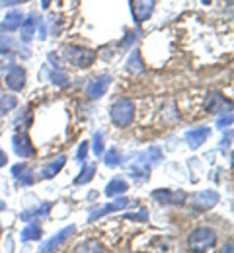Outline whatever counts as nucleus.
I'll list each match as a JSON object with an SVG mask.
<instances>
[{
  "label": "nucleus",
  "mask_w": 234,
  "mask_h": 253,
  "mask_svg": "<svg viewBox=\"0 0 234 253\" xmlns=\"http://www.w3.org/2000/svg\"><path fill=\"white\" fill-rule=\"evenodd\" d=\"M217 244V234L211 228H197L187 236V248L193 253H205Z\"/></svg>",
  "instance_id": "obj_1"
},
{
  "label": "nucleus",
  "mask_w": 234,
  "mask_h": 253,
  "mask_svg": "<svg viewBox=\"0 0 234 253\" xmlns=\"http://www.w3.org/2000/svg\"><path fill=\"white\" fill-rule=\"evenodd\" d=\"M135 105L131 99H117L111 105V121L117 126H129L133 123Z\"/></svg>",
  "instance_id": "obj_2"
},
{
  "label": "nucleus",
  "mask_w": 234,
  "mask_h": 253,
  "mask_svg": "<svg viewBox=\"0 0 234 253\" xmlns=\"http://www.w3.org/2000/svg\"><path fill=\"white\" fill-rule=\"evenodd\" d=\"M74 232H76V226H74V224H70V226H67V228H63L57 236H53L49 242H45V244L41 246V250H39L37 253H51V252H55V250H59V248L67 242Z\"/></svg>",
  "instance_id": "obj_3"
},
{
  "label": "nucleus",
  "mask_w": 234,
  "mask_h": 253,
  "mask_svg": "<svg viewBox=\"0 0 234 253\" xmlns=\"http://www.w3.org/2000/svg\"><path fill=\"white\" fill-rule=\"evenodd\" d=\"M67 57L70 59V63L76 64V66H90L96 59V53L90 51V49H80V47H68L67 49Z\"/></svg>",
  "instance_id": "obj_4"
},
{
  "label": "nucleus",
  "mask_w": 234,
  "mask_h": 253,
  "mask_svg": "<svg viewBox=\"0 0 234 253\" xmlns=\"http://www.w3.org/2000/svg\"><path fill=\"white\" fill-rule=\"evenodd\" d=\"M127 207H129V199L119 197V199H115L113 203H107V205H103V207H100V209H94V211L90 212V218H88V220L94 222V220H98L100 216H105V214H109V212L123 211V209H127Z\"/></svg>",
  "instance_id": "obj_5"
},
{
  "label": "nucleus",
  "mask_w": 234,
  "mask_h": 253,
  "mask_svg": "<svg viewBox=\"0 0 234 253\" xmlns=\"http://www.w3.org/2000/svg\"><path fill=\"white\" fill-rule=\"evenodd\" d=\"M12 148L20 158H34L35 148L26 134H14L12 136Z\"/></svg>",
  "instance_id": "obj_6"
},
{
  "label": "nucleus",
  "mask_w": 234,
  "mask_h": 253,
  "mask_svg": "<svg viewBox=\"0 0 234 253\" xmlns=\"http://www.w3.org/2000/svg\"><path fill=\"white\" fill-rule=\"evenodd\" d=\"M6 86L14 92L22 90L26 86V70L22 66H10V70L6 72Z\"/></svg>",
  "instance_id": "obj_7"
},
{
  "label": "nucleus",
  "mask_w": 234,
  "mask_h": 253,
  "mask_svg": "<svg viewBox=\"0 0 234 253\" xmlns=\"http://www.w3.org/2000/svg\"><path fill=\"white\" fill-rule=\"evenodd\" d=\"M154 8V0H131V10L137 22H144Z\"/></svg>",
  "instance_id": "obj_8"
},
{
  "label": "nucleus",
  "mask_w": 234,
  "mask_h": 253,
  "mask_svg": "<svg viewBox=\"0 0 234 253\" xmlns=\"http://www.w3.org/2000/svg\"><path fill=\"white\" fill-rule=\"evenodd\" d=\"M209 134H211V128H207V126H197V128H193V130H189V132L186 134V140L189 142L191 148H199L203 142H207Z\"/></svg>",
  "instance_id": "obj_9"
},
{
  "label": "nucleus",
  "mask_w": 234,
  "mask_h": 253,
  "mask_svg": "<svg viewBox=\"0 0 234 253\" xmlns=\"http://www.w3.org/2000/svg\"><path fill=\"white\" fill-rule=\"evenodd\" d=\"M152 199L160 201L162 205H180L186 199V193H172L168 189H160L152 193Z\"/></svg>",
  "instance_id": "obj_10"
},
{
  "label": "nucleus",
  "mask_w": 234,
  "mask_h": 253,
  "mask_svg": "<svg viewBox=\"0 0 234 253\" xmlns=\"http://www.w3.org/2000/svg\"><path fill=\"white\" fill-rule=\"evenodd\" d=\"M109 82H111V80H109V76H100V78L92 80V82L88 84V88H86V94H88V97H92V99L100 97V95L107 90Z\"/></svg>",
  "instance_id": "obj_11"
},
{
  "label": "nucleus",
  "mask_w": 234,
  "mask_h": 253,
  "mask_svg": "<svg viewBox=\"0 0 234 253\" xmlns=\"http://www.w3.org/2000/svg\"><path fill=\"white\" fill-rule=\"evenodd\" d=\"M219 193L217 191H201V193H197V197H195V205L199 207V209H213L217 203H219Z\"/></svg>",
  "instance_id": "obj_12"
},
{
  "label": "nucleus",
  "mask_w": 234,
  "mask_h": 253,
  "mask_svg": "<svg viewBox=\"0 0 234 253\" xmlns=\"http://www.w3.org/2000/svg\"><path fill=\"white\" fill-rule=\"evenodd\" d=\"M67 164V158L65 156H59L57 160H53V162H49L43 169H41V177L43 179H51V177H55L61 169H63V166Z\"/></svg>",
  "instance_id": "obj_13"
},
{
  "label": "nucleus",
  "mask_w": 234,
  "mask_h": 253,
  "mask_svg": "<svg viewBox=\"0 0 234 253\" xmlns=\"http://www.w3.org/2000/svg\"><path fill=\"white\" fill-rule=\"evenodd\" d=\"M41 226L39 224H30V226H26L24 230H22V234H20V238H22V242H39L41 240Z\"/></svg>",
  "instance_id": "obj_14"
},
{
  "label": "nucleus",
  "mask_w": 234,
  "mask_h": 253,
  "mask_svg": "<svg viewBox=\"0 0 234 253\" xmlns=\"http://www.w3.org/2000/svg\"><path fill=\"white\" fill-rule=\"evenodd\" d=\"M127 189H129V185H127L123 179L115 177V179H111V181L105 185V195H107V197H115V195H123Z\"/></svg>",
  "instance_id": "obj_15"
},
{
  "label": "nucleus",
  "mask_w": 234,
  "mask_h": 253,
  "mask_svg": "<svg viewBox=\"0 0 234 253\" xmlns=\"http://www.w3.org/2000/svg\"><path fill=\"white\" fill-rule=\"evenodd\" d=\"M76 253H105V248L98 240H86L76 248Z\"/></svg>",
  "instance_id": "obj_16"
},
{
  "label": "nucleus",
  "mask_w": 234,
  "mask_h": 253,
  "mask_svg": "<svg viewBox=\"0 0 234 253\" xmlns=\"http://www.w3.org/2000/svg\"><path fill=\"white\" fill-rule=\"evenodd\" d=\"M22 24H24V16H22L20 12H12V14H8V16H6L4 24H2V30L14 32V30H18Z\"/></svg>",
  "instance_id": "obj_17"
},
{
  "label": "nucleus",
  "mask_w": 234,
  "mask_h": 253,
  "mask_svg": "<svg viewBox=\"0 0 234 253\" xmlns=\"http://www.w3.org/2000/svg\"><path fill=\"white\" fill-rule=\"evenodd\" d=\"M94 173H96V166H94V164H86V166L82 168L80 175L74 179V185H86V183H90L92 177H94Z\"/></svg>",
  "instance_id": "obj_18"
},
{
  "label": "nucleus",
  "mask_w": 234,
  "mask_h": 253,
  "mask_svg": "<svg viewBox=\"0 0 234 253\" xmlns=\"http://www.w3.org/2000/svg\"><path fill=\"white\" fill-rule=\"evenodd\" d=\"M49 211H51V203H45L43 207H37L34 211H26V212H22V220H32V218H47V214H49Z\"/></svg>",
  "instance_id": "obj_19"
},
{
  "label": "nucleus",
  "mask_w": 234,
  "mask_h": 253,
  "mask_svg": "<svg viewBox=\"0 0 234 253\" xmlns=\"http://www.w3.org/2000/svg\"><path fill=\"white\" fill-rule=\"evenodd\" d=\"M219 105H225V97L221 94H211L207 99V111L209 113H219Z\"/></svg>",
  "instance_id": "obj_20"
},
{
  "label": "nucleus",
  "mask_w": 234,
  "mask_h": 253,
  "mask_svg": "<svg viewBox=\"0 0 234 253\" xmlns=\"http://www.w3.org/2000/svg\"><path fill=\"white\" fill-rule=\"evenodd\" d=\"M35 26H37V20H35L34 16L32 18H28L26 22H24V28H22V37L28 41L32 35L35 33Z\"/></svg>",
  "instance_id": "obj_21"
},
{
  "label": "nucleus",
  "mask_w": 234,
  "mask_h": 253,
  "mask_svg": "<svg viewBox=\"0 0 234 253\" xmlns=\"http://www.w3.org/2000/svg\"><path fill=\"white\" fill-rule=\"evenodd\" d=\"M18 105V99L14 95H4L0 99V113H6V111H12L14 107Z\"/></svg>",
  "instance_id": "obj_22"
},
{
  "label": "nucleus",
  "mask_w": 234,
  "mask_h": 253,
  "mask_svg": "<svg viewBox=\"0 0 234 253\" xmlns=\"http://www.w3.org/2000/svg\"><path fill=\"white\" fill-rule=\"evenodd\" d=\"M103 162H105V166H119L121 164V160H119V154H117V150H109L107 154H105V158H103Z\"/></svg>",
  "instance_id": "obj_23"
},
{
  "label": "nucleus",
  "mask_w": 234,
  "mask_h": 253,
  "mask_svg": "<svg viewBox=\"0 0 234 253\" xmlns=\"http://www.w3.org/2000/svg\"><path fill=\"white\" fill-rule=\"evenodd\" d=\"M101 152H103V136H101V132H98L94 136V154L101 156Z\"/></svg>",
  "instance_id": "obj_24"
},
{
  "label": "nucleus",
  "mask_w": 234,
  "mask_h": 253,
  "mask_svg": "<svg viewBox=\"0 0 234 253\" xmlns=\"http://www.w3.org/2000/svg\"><path fill=\"white\" fill-rule=\"evenodd\" d=\"M88 148H90L88 142H82V144H80V148H78V152H76V160H78V162H84V160H86V156H88Z\"/></svg>",
  "instance_id": "obj_25"
},
{
  "label": "nucleus",
  "mask_w": 234,
  "mask_h": 253,
  "mask_svg": "<svg viewBox=\"0 0 234 253\" xmlns=\"http://www.w3.org/2000/svg\"><path fill=\"white\" fill-rule=\"evenodd\" d=\"M125 220L146 222V220H148V214H146V212H144V211H140V212H137V214H127V216H125Z\"/></svg>",
  "instance_id": "obj_26"
},
{
  "label": "nucleus",
  "mask_w": 234,
  "mask_h": 253,
  "mask_svg": "<svg viewBox=\"0 0 234 253\" xmlns=\"http://www.w3.org/2000/svg\"><path fill=\"white\" fill-rule=\"evenodd\" d=\"M233 123V115L229 113V115H223L219 121H217V126H221V128H225V126H229Z\"/></svg>",
  "instance_id": "obj_27"
},
{
  "label": "nucleus",
  "mask_w": 234,
  "mask_h": 253,
  "mask_svg": "<svg viewBox=\"0 0 234 253\" xmlns=\"http://www.w3.org/2000/svg\"><path fill=\"white\" fill-rule=\"evenodd\" d=\"M10 59H12V53H8L6 49H0V66L8 64L10 63Z\"/></svg>",
  "instance_id": "obj_28"
},
{
  "label": "nucleus",
  "mask_w": 234,
  "mask_h": 253,
  "mask_svg": "<svg viewBox=\"0 0 234 253\" xmlns=\"http://www.w3.org/2000/svg\"><path fill=\"white\" fill-rule=\"evenodd\" d=\"M24 169H26V166H24V164H18V166H14V168H12V175H14V177H18Z\"/></svg>",
  "instance_id": "obj_29"
},
{
  "label": "nucleus",
  "mask_w": 234,
  "mask_h": 253,
  "mask_svg": "<svg viewBox=\"0 0 234 253\" xmlns=\"http://www.w3.org/2000/svg\"><path fill=\"white\" fill-rule=\"evenodd\" d=\"M65 80H67L65 74H55V72H53V82H57V84H65Z\"/></svg>",
  "instance_id": "obj_30"
},
{
  "label": "nucleus",
  "mask_w": 234,
  "mask_h": 253,
  "mask_svg": "<svg viewBox=\"0 0 234 253\" xmlns=\"http://www.w3.org/2000/svg\"><path fill=\"white\" fill-rule=\"evenodd\" d=\"M20 2H26V0H0V6H12V4H20Z\"/></svg>",
  "instance_id": "obj_31"
},
{
  "label": "nucleus",
  "mask_w": 234,
  "mask_h": 253,
  "mask_svg": "<svg viewBox=\"0 0 234 253\" xmlns=\"http://www.w3.org/2000/svg\"><path fill=\"white\" fill-rule=\"evenodd\" d=\"M233 252H234L233 242H229V244H225V246H223V250H221V253H233Z\"/></svg>",
  "instance_id": "obj_32"
},
{
  "label": "nucleus",
  "mask_w": 234,
  "mask_h": 253,
  "mask_svg": "<svg viewBox=\"0 0 234 253\" xmlns=\"http://www.w3.org/2000/svg\"><path fill=\"white\" fill-rule=\"evenodd\" d=\"M6 164H8V158H6V154L0 150V168H4Z\"/></svg>",
  "instance_id": "obj_33"
},
{
  "label": "nucleus",
  "mask_w": 234,
  "mask_h": 253,
  "mask_svg": "<svg viewBox=\"0 0 234 253\" xmlns=\"http://www.w3.org/2000/svg\"><path fill=\"white\" fill-rule=\"evenodd\" d=\"M0 211H4V203L2 201H0Z\"/></svg>",
  "instance_id": "obj_34"
},
{
  "label": "nucleus",
  "mask_w": 234,
  "mask_h": 253,
  "mask_svg": "<svg viewBox=\"0 0 234 253\" xmlns=\"http://www.w3.org/2000/svg\"><path fill=\"white\" fill-rule=\"evenodd\" d=\"M201 2H203V4H209V2H211V0H201Z\"/></svg>",
  "instance_id": "obj_35"
}]
</instances>
